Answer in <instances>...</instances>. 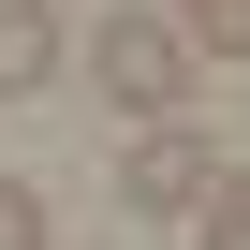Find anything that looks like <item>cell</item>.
I'll return each mask as SVG.
<instances>
[{"label": "cell", "mask_w": 250, "mask_h": 250, "mask_svg": "<svg viewBox=\"0 0 250 250\" xmlns=\"http://www.w3.org/2000/svg\"><path fill=\"white\" fill-rule=\"evenodd\" d=\"M74 59H88V88H103L118 118H191V88H206V74H191V30L162 15V0H118Z\"/></svg>", "instance_id": "obj_1"}, {"label": "cell", "mask_w": 250, "mask_h": 250, "mask_svg": "<svg viewBox=\"0 0 250 250\" xmlns=\"http://www.w3.org/2000/svg\"><path fill=\"white\" fill-rule=\"evenodd\" d=\"M221 162H206V133L191 118H147L133 133V162H118V206H147V221H191V191H206Z\"/></svg>", "instance_id": "obj_2"}, {"label": "cell", "mask_w": 250, "mask_h": 250, "mask_svg": "<svg viewBox=\"0 0 250 250\" xmlns=\"http://www.w3.org/2000/svg\"><path fill=\"white\" fill-rule=\"evenodd\" d=\"M74 74V30H59V0H0V103H44Z\"/></svg>", "instance_id": "obj_3"}, {"label": "cell", "mask_w": 250, "mask_h": 250, "mask_svg": "<svg viewBox=\"0 0 250 250\" xmlns=\"http://www.w3.org/2000/svg\"><path fill=\"white\" fill-rule=\"evenodd\" d=\"M191 250H250V162L191 191Z\"/></svg>", "instance_id": "obj_4"}, {"label": "cell", "mask_w": 250, "mask_h": 250, "mask_svg": "<svg viewBox=\"0 0 250 250\" xmlns=\"http://www.w3.org/2000/svg\"><path fill=\"white\" fill-rule=\"evenodd\" d=\"M162 15L191 30V59H250V0H162Z\"/></svg>", "instance_id": "obj_5"}, {"label": "cell", "mask_w": 250, "mask_h": 250, "mask_svg": "<svg viewBox=\"0 0 250 250\" xmlns=\"http://www.w3.org/2000/svg\"><path fill=\"white\" fill-rule=\"evenodd\" d=\"M0 250H59V221H44V191H30V177H0Z\"/></svg>", "instance_id": "obj_6"}]
</instances>
